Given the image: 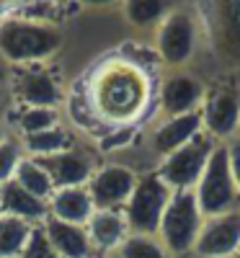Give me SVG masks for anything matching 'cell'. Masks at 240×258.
I'll return each instance as SVG.
<instances>
[{
  "label": "cell",
  "mask_w": 240,
  "mask_h": 258,
  "mask_svg": "<svg viewBox=\"0 0 240 258\" xmlns=\"http://www.w3.org/2000/svg\"><path fill=\"white\" fill-rule=\"evenodd\" d=\"M18 258H62V255L52 248V243L47 240L41 225H36L34 232H31V238H29V243H26V248H24V253H21Z\"/></svg>",
  "instance_id": "obj_27"
},
{
  "label": "cell",
  "mask_w": 240,
  "mask_h": 258,
  "mask_svg": "<svg viewBox=\"0 0 240 258\" xmlns=\"http://www.w3.org/2000/svg\"><path fill=\"white\" fill-rule=\"evenodd\" d=\"M21 142V150H24L26 158H34V160H41V158H52L62 150L73 147V137L70 132L65 129L62 124L52 126V129H44V132H36V135H26V137H18Z\"/></svg>",
  "instance_id": "obj_19"
},
{
  "label": "cell",
  "mask_w": 240,
  "mask_h": 258,
  "mask_svg": "<svg viewBox=\"0 0 240 258\" xmlns=\"http://www.w3.org/2000/svg\"><path fill=\"white\" fill-rule=\"evenodd\" d=\"M199 34H202V26L194 8L173 3L165 21L152 34L160 62L168 70H189V64L196 54V47H199Z\"/></svg>",
  "instance_id": "obj_3"
},
{
  "label": "cell",
  "mask_w": 240,
  "mask_h": 258,
  "mask_svg": "<svg viewBox=\"0 0 240 258\" xmlns=\"http://www.w3.org/2000/svg\"><path fill=\"white\" fill-rule=\"evenodd\" d=\"M24 158L26 155H24V150H21L18 137H11L8 135L3 142H0V186L13 181L16 168H18V163L24 160Z\"/></svg>",
  "instance_id": "obj_26"
},
{
  "label": "cell",
  "mask_w": 240,
  "mask_h": 258,
  "mask_svg": "<svg viewBox=\"0 0 240 258\" xmlns=\"http://www.w3.org/2000/svg\"><path fill=\"white\" fill-rule=\"evenodd\" d=\"M0 209H3V214H8V217L24 220L29 225H41L49 217L47 202L31 197V194L24 191L16 181H8V183L0 186Z\"/></svg>",
  "instance_id": "obj_18"
},
{
  "label": "cell",
  "mask_w": 240,
  "mask_h": 258,
  "mask_svg": "<svg viewBox=\"0 0 240 258\" xmlns=\"http://www.w3.org/2000/svg\"><path fill=\"white\" fill-rule=\"evenodd\" d=\"M240 250V212L220 214L202 222L194 258H235Z\"/></svg>",
  "instance_id": "obj_11"
},
{
  "label": "cell",
  "mask_w": 240,
  "mask_h": 258,
  "mask_svg": "<svg viewBox=\"0 0 240 258\" xmlns=\"http://www.w3.org/2000/svg\"><path fill=\"white\" fill-rule=\"evenodd\" d=\"M235 258H240V250H237V253H235Z\"/></svg>",
  "instance_id": "obj_31"
},
{
  "label": "cell",
  "mask_w": 240,
  "mask_h": 258,
  "mask_svg": "<svg viewBox=\"0 0 240 258\" xmlns=\"http://www.w3.org/2000/svg\"><path fill=\"white\" fill-rule=\"evenodd\" d=\"M65 44L59 26L31 16L0 18V59L13 68H39L52 59Z\"/></svg>",
  "instance_id": "obj_2"
},
{
  "label": "cell",
  "mask_w": 240,
  "mask_h": 258,
  "mask_svg": "<svg viewBox=\"0 0 240 258\" xmlns=\"http://www.w3.org/2000/svg\"><path fill=\"white\" fill-rule=\"evenodd\" d=\"M41 230H44L47 240L62 258H96L88 230L83 225H70V222H59L54 217H47L41 222Z\"/></svg>",
  "instance_id": "obj_16"
},
{
  "label": "cell",
  "mask_w": 240,
  "mask_h": 258,
  "mask_svg": "<svg viewBox=\"0 0 240 258\" xmlns=\"http://www.w3.org/2000/svg\"><path fill=\"white\" fill-rule=\"evenodd\" d=\"M189 258H194V255H189Z\"/></svg>",
  "instance_id": "obj_33"
},
{
  "label": "cell",
  "mask_w": 240,
  "mask_h": 258,
  "mask_svg": "<svg viewBox=\"0 0 240 258\" xmlns=\"http://www.w3.org/2000/svg\"><path fill=\"white\" fill-rule=\"evenodd\" d=\"M214 8L220 11L217 29H214V41L220 44L225 59L240 62V3H220Z\"/></svg>",
  "instance_id": "obj_20"
},
{
  "label": "cell",
  "mask_w": 240,
  "mask_h": 258,
  "mask_svg": "<svg viewBox=\"0 0 240 258\" xmlns=\"http://www.w3.org/2000/svg\"><path fill=\"white\" fill-rule=\"evenodd\" d=\"M13 181L24 191H29L31 197L41 199V202H47L52 194H54V183H52L49 173L44 170V165H41L39 160H34V158H24V160L18 163Z\"/></svg>",
  "instance_id": "obj_22"
},
{
  "label": "cell",
  "mask_w": 240,
  "mask_h": 258,
  "mask_svg": "<svg viewBox=\"0 0 240 258\" xmlns=\"http://www.w3.org/2000/svg\"><path fill=\"white\" fill-rule=\"evenodd\" d=\"M202 114H186V116H173V119H160L147 135V147L155 158H168L184 145H189L194 137L202 135Z\"/></svg>",
  "instance_id": "obj_14"
},
{
  "label": "cell",
  "mask_w": 240,
  "mask_h": 258,
  "mask_svg": "<svg viewBox=\"0 0 240 258\" xmlns=\"http://www.w3.org/2000/svg\"><path fill=\"white\" fill-rule=\"evenodd\" d=\"M194 197H196V204H199V212L204 220L230 214V212H240V194H237L232 173H230L225 142H214L209 160L204 165V173H202L199 183L194 186Z\"/></svg>",
  "instance_id": "obj_4"
},
{
  "label": "cell",
  "mask_w": 240,
  "mask_h": 258,
  "mask_svg": "<svg viewBox=\"0 0 240 258\" xmlns=\"http://www.w3.org/2000/svg\"><path fill=\"white\" fill-rule=\"evenodd\" d=\"M0 214H3V209H0Z\"/></svg>",
  "instance_id": "obj_32"
},
{
  "label": "cell",
  "mask_w": 240,
  "mask_h": 258,
  "mask_svg": "<svg viewBox=\"0 0 240 258\" xmlns=\"http://www.w3.org/2000/svg\"><path fill=\"white\" fill-rule=\"evenodd\" d=\"M111 258H114V255H111Z\"/></svg>",
  "instance_id": "obj_35"
},
{
  "label": "cell",
  "mask_w": 240,
  "mask_h": 258,
  "mask_svg": "<svg viewBox=\"0 0 240 258\" xmlns=\"http://www.w3.org/2000/svg\"><path fill=\"white\" fill-rule=\"evenodd\" d=\"M212 147H214V140L202 137V135L194 137L189 145L176 150L173 155L163 158L160 165L155 168V173L163 178V183L170 191H194V186L199 183L204 173Z\"/></svg>",
  "instance_id": "obj_7"
},
{
  "label": "cell",
  "mask_w": 240,
  "mask_h": 258,
  "mask_svg": "<svg viewBox=\"0 0 240 258\" xmlns=\"http://www.w3.org/2000/svg\"><path fill=\"white\" fill-rule=\"evenodd\" d=\"M85 230H88V238H91L96 255H106V258H111L129 235L124 214L111 212V209H96L91 214V220L85 222Z\"/></svg>",
  "instance_id": "obj_15"
},
{
  "label": "cell",
  "mask_w": 240,
  "mask_h": 258,
  "mask_svg": "<svg viewBox=\"0 0 240 258\" xmlns=\"http://www.w3.org/2000/svg\"><path fill=\"white\" fill-rule=\"evenodd\" d=\"M202 212L194 191H173L158 227V240L173 258H189L202 230Z\"/></svg>",
  "instance_id": "obj_5"
},
{
  "label": "cell",
  "mask_w": 240,
  "mask_h": 258,
  "mask_svg": "<svg viewBox=\"0 0 240 258\" xmlns=\"http://www.w3.org/2000/svg\"><path fill=\"white\" fill-rule=\"evenodd\" d=\"M8 137V129H6V124H3V116H0V142H3Z\"/></svg>",
  "instance_id": "obj_30"
},
{
  "label": "cell",
  "mask_w": 240,
  "mask_h": 258,
  "mask_svg": "<svg viewBox=\"0 0 240 258\" xmlns=\"http://www.w3.org/2000/svg\"><path fill=\"white\" fill-rule=\"evenodd\" d=\"M6 103H8V93H6V88H3V83H0V116L6 114Z\"/></svg>",
  "instance_id": "obj_29"
},
{
  "label": "cell",
  "mask_w": 240,
  "mask_h": 258,
  "mask_svg": "<svg viewBox=\"0 0 240 258\" xmlns=\"http://www.w3.org/2000/svg\"><path fill=\"white\" fill-rule=\"evenodd\" d=\"M49 173L54 188H75V186H88L93 170H96V158L85 147L73 145L52 158L39 160Z\"/></svg>",
  "instance_id": "obj_13"
},
{
  "label": "cell",
  "mask_w": 240,
  "mask_h": 258,
  "mask_svg": "<svg viewBox=\"0 0 240 258\" xmlns=\"http://www.w3.org/2000/svg\"><path fill=\"white\" fill-rule=\"evenodd\" d=\"M137 178L140 176L135 173V168H129L124 163H106L93 170V176L85 188H88L96 209L122 212L137 186Z\"/></svg>",
  "instance_id": "obj_9"
},
{
  "label": "cell",
  "mask_w": 240,
  "mask_h": 258,
  "mask_svg": "<svg viewBox=\"0 0 240 258\" xmlns=\"http://www.w3.org/2000/svg\"><path fill=\"white\" fill-rule=\"evenodd\" d=\"M202 126L214 142H227L240 132V93L232 88H214L202 103Z\"/></svg>",
  "instance_id": "obj_10"
},
{
  "label": "cell",
  "mask_w": 240,
  "mask_h": 258,
  "mask_svg": "<svg viewBox=\"0 0 240 258\" xmlns=\"http://www.w3.org/2000/svg\"><path fill=\"white\" fill-rule=\"evenodd\" d=\"M237 135H240V132H237Z\"/></svg>",
  "instance_id": "obj_34"
},
{
  "label": "cell",
  "mask_w": 240,
  "mask_h": 258,
  "mask_svg": "<svg viewBox=\"0 0 240 258\" xmlns=\"http://www.w3.org/2000/svg\"><path fill=\"white\" fill-rule=\"evenodd\" d=\"M91 101L98 116L106 121H135L147 103V73L127 59L108 62L93 78Z\"/></svg>",
  "instance_id": "obj_1"
},
{
  "label": "cell",
  "mask_w": 240,
  "mask_h": 258,
  "mask_svg": "<svg viewBox=\"0 0 240 258\" xmlns=\"http://www.w3.org/2000/svg\"><path fill=\"white\" fill-rule=\"evenodd\" d=\"M170 8L173 3H160V0H132V3L122 6V16L132 29L155 34V29L165 21Z\"/></svg>",
  "instance_id": "obj_21"
},
{
  "label": "cell",
  "mask_w": 240,
  "mask_h": 258,
  "mask_svg": "<svg viewBox=\"0 0 240 258\" xmlns=\"http://www.w3.org/2000/svg\"><path fill=\"white\" fill-rule=\"evenodd\" d=\"M34 227L36 225L8 217V214H0V258H18L24 253Z\"/></svg>",
  "instance_id": "obj_23"
},
{
  "label": "cell",
  "mask_w": 240,
  "mask_h": 258,
  "mask_svg": "<svg viewBox=\"0 0 240 258\" xmlns=\"http://www.w3.org/2000/svg\"><path fill=\"white\" fill-rule=\"evenodd\" d=\"M207 93H209L207 83L194 70H168V75H163L160 93H158L163 119L202 111Z\"/></svg>",
  "instance_id": "obj_8"
},
{
  "label": "cell",
  "mask_w": 240,
  "mask_h": 258,
  "mask_svg": "<svg viewBox=\"0 0 240 258\" xmlns=\"http://www.w3.org/2000/svg\"><path fill=\"white\" fill-rule=\"evenodd\" d=\"M13 88H16L18 101L26 103V109H52V111H57V106L65 101L59 80L44 68V64L18 70V75L13 80Z\"/></svg>",
  "instance_id": "obj_12"
},
{
  "label": "cell",
  "mask_w": 240,
  "mask_h": 258,
  "mask_svg": "<svg viewBox=\"0 0 240 258\" xmlns=\"http://www.w3.org/2000/svg\"><path fill=\"white\" fill-rule=\"evenodd\" d=\"M227 160H230V173H232V181H235V188L240 194V135L227 140Z\"/></svg>",
  "instance_id": "obj_28"
},
{
  "label": "cell",
  "mask_w": 240,
  "mask_h": 258,
  "mask_svg": "<svg viewBox=\"0 0 240 258\" xmlns=\"http://www.w3.org/2000/svg\"><path fill=\"white\" fill-rule=\"evenodd\" d=\"M170 197H173V191L163 183V178L155 173V170L140 176L132 197H129L127 207L122 209L129 232H135V235H158L163 212H165Z\"/></svg>",
  "instance_id": "obj_6"
},
{
  "label": "cell",
  "mask_w": 240,
  "mask_h": 258,
  "mask_svg": "<svg viewBox=\"0 0 240 258\" xmlns=\"http://www.w3.org/2000/svg\"><path fill=\"white\" fill-rule=\"evenodd\" d=\"M114 258H173V255L158 240V235H135V232H129L124 238V243L116 248Z\"/></svg>",
  "instance_id": "obj_24"
},
{
  "label": "cell",
  "mask_w": 240,
  "mask_h": 258,
  "mask_svg": "<svg viewBox=\"0 0 240 258\" xmlns=\"http://www.w3.org/2000/svg\"><path fill=\"white\" fill-rule=\"evenodd\" d=\"M49 207V217L59 220V222H70V225H83L91 220V214L96 212L91 194L85 186H75V188H54V194L47 199Z\"/></svg>",
  "instance_id": "obj_17"
},
{
  "label": "cell",
  "mask_w": 240,
  "mask_h": 258,
  "mask_svg": "<svg viewBox=\"0 0 240 258\" xmlns=\"http://www.w3.org/2000/svg\"><path fill=\"white\" fill-rule=\"evenodd\" d=\"M57 124H62V121H59V114L52 111V109H24L18 114V121H16L21 137L44 132V129H52Z\"/></svg>",
  "instance_id": "obj_25"
}]
</instances>
